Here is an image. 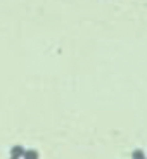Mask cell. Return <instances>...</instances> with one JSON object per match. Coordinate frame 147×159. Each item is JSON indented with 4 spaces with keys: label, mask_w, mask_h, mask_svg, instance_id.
<instances>
[{
    "label": "cell",
    "mask_w": 147,
    "mask_h": 159,
    "mask_svg": "<svg viewBox=\"0 0 147 159\" xmlns=\"http://www.w3.org/2000/svg\"><path fill=\"white\" fill-rule=\"evenodd\" d=\"M24 156V149L23 147H14L12 149V157L14 159H19V157H23Z\"/></svg>",
    "instance_id": "cell-1"
},
{
    "label": "cell",
    "mask_w": 147,
    "mask_h": 159,
    "mask_svg": "<svg viewBox=\"0 0 147 159\" xmlns=\"http://www.w3.org/2000/svg\"><path fill=\"white\" fill-rule=\"evenodd\" d=\"M23 157H26V159H38V152L36 151H24Z\"/></svg>",
    "instance_id": "cell-2"
},
{
    "label": "cell",
    "mask_w": 147,
    "mask_h": 159,
    "mask_svg": "<svg viewBox=\"0 0 147 159\" xmlns=\"http://www.w3.org/2000/svg\"><path fill=\"white\" fill-rule=\"evenodd\" d=\"M133 159H145V154L142 151H135L133 152Z\"/></svg>",
    "instance_id": "cell-3"
},
{
    "label": "cell",
    "mask_w": 147,
    "mask_h": 159,
    "mask_svg": "<svg viewBox=\"0 0 147 159\" xmlns=\"http://www.w3.org/2000/svg\"><path fill=\"white\" fill-rule=\"evenodd\" d=\"M12 159H14V157H12Z\"/></svg>",
    "instance_id": "cell-4"
}]
</instances>
